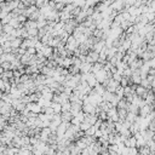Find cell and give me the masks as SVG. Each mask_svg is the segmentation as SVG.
Segmentation results:
<instances>
[{
  "mask_svg": "<svg viewBox=\"0 0 155 155\" xmlns=\"http://www.w3.org/2000/svg\"><path fill=\"white\" fill-rule=\"evenodd\" d=\"M73 117H74V116L71 115L70 112H66V113H63V115L61 116V120H62L63 122H70Z\"/></svg>",
  "mask_w": 155,
  "mask_h": 155,
  "instance_id": "6da1fadb",
  "label": "cell"
},
{
  "mask_svg": "<svg viewBox=\"0 0 155 155\" xmlns=\"http://www.w3.org/2000/svg\"><path fill=\"white\" fill-rule=\"evenodd\" d=\"M131 78H132V81L134 84H141V81H142V79H141V76H139V74H134V73H132V75H131Z\"/></svg>",
  "mask_w": 155,
  "mask_h": 155,
  "instance_id": "7a4b0ae2",
  "label": "cell"
},
{
  "mask_svg": "<svg viewBox=\"0 0 155 155\" xmlns=\"http://www.w3.org/2000/svg\"><path fill=\"white\" fill-rule=\"evenodd\" d=\"M3 54H4V51H3V49H1V50H0V57H1Z\"/></svg>",
  "mask_w": 155,
  "mask_h": 155,
  "instance_id": "3957f363",
  "label": "cell"
}]
</instances>
